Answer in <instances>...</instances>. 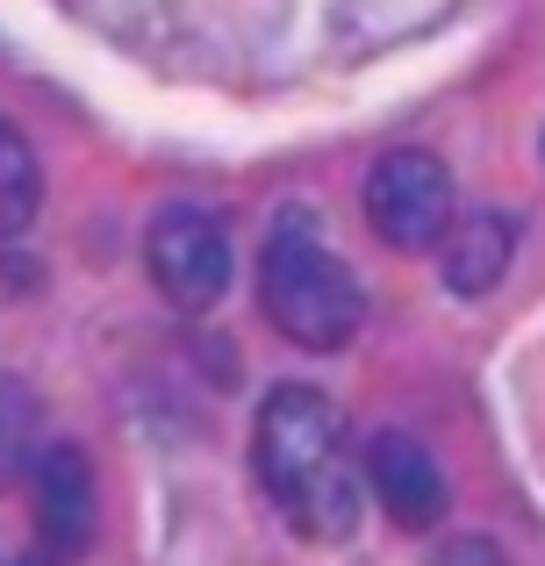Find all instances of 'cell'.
I'll list each match as a JSON object with an SVG mask.
<instances>
[{
    "label": "cell",
    "mask_w": 545,
    "mask_h": 566,
    "mask_svg": "<svg viewBox=\"0 0 545 566\" xmlns=\"http://www.w3.org/2000/svg\"><path fill=\"white\" fill-rule=\"evenodd\" d=\"M22 566H51V559H22Z\"/></svg>",
    "instance_id": "8fae6325"
},
{
    "label": "cell",
    "mask_w": 545,
    "mask_h": 566,
    "mask_svg": "<svg viewBox=\"0 0 545 566\" xmlns=\"http://www.w3.org/2000/svg\"><path fill=\"white\" fill-rule=\"evenodd\" d=\"M431 566H510V559H503L495 538H452V545H438Z\"/></svg>",
    "instance_id": "30bf717a"
},
{
    "label": "cell",
    "mask_w": 545,
    "mask_h": 566,
    "mask_svg": "<svg viewBox=\"0 0 545 566\" xmlns=\"http://www.w3.org/2000/svg\"><path fill=\"white\" fill-rule=\"evenodd\" d=\"M259 302L273 331L302 352H345L366 323V294L352 265L316 237L308 216H280L266 251H259Z\"/></svg>",
    "instance_id": "6da1fadb"
},
{
    "label": "cell",
    "mask_w": 545,
    "mask_h": 566,
    "mask_svg": "<svg viewBox=\"0 0 545 566\" xmlns=\"http://www.w3.org/2000/svg\"><path fill=\"white\" fill-rule=\"evenodd\" d=\"M259 473L280 510H302L337 473V401L323 387H273L259 409Z\"/></svg>",
    "instance_id": "7a4b0ae2"
},
{
    "label": "cell",
    "mask_w": 545,
    "mask_h": 566,
    "mask_svg": "<svg viewBox=\"0 0 545 566\" xmlns=\"http://www.w3.org/2000/svg\"><path fill=\"white\" fill-rule=\"evenodd\" d=\"M510 259H517V222L503 208H467L446 230V244H438V273H446V287L460 302H481V294L503 287Z\"/></svg>",
    "instance_id": "52a82bcc"
},
{
    "label": "cell",
    "mask_w": 545,
    "mask_h": 566,
    "mask_svg": "<svg viewBox=\"0 0 545 566\" xmlns=\"http://www.w3.org/2000/svg\"><path fill=\"white\" fill-rule=\"evenodd\" d=\"M151 280L180 316H201V308L223 302L230 287V237L209 208L172 201L151 216Z\"/></svg>",
    "instance_id": "277c9868"
},
{
    "label": "cell",
    "mask_w": 545,
    "mask_h": 566,
    "mask_svg": "<svg viewBox=\"0 0 545 566\" xmlns=\"http://www.w3.org/2000/svg\"><path fill=\"white\" fill-rule=\"evenodd\" d=\"M43 459V409H36V387L0 374V495L22 488Z\"/></svg>",
    "instance_id": "ba28073f"
},
{
    "label": "cell",
    "mask_w": 545,
    "mask_h": 566,
    "mask_svg": "<svg viewBox=\"0 0 545 566\" xmlns=\"http://www.w3.org/2000/svg\"><path fill=\"white\" fill-rule=\"evenodd\" d=\"M29 481H36V538H43V553L80 559L86 545H94V531H101L94 459H86L72 438H57V444H43V459H36Z\"/></svg>",
    "instance_id": "5b68a950"
},
{
    "label": "cell",
    "mask_w": 545,
    "mask_h": 566,
    "mask_svg": "<svg viewBox=\"0 0 545 566\" xmlns=\"http://www.w3.org/2000/svg\"><path fill=\"white\" fill-rule=\"evenodd\" d=\"M366 488H374V502L402 531H431L446 516V473H438V459L409 430H380L366 444Z\"/></svg>",
    "instance_id": "8992f818"
},
{
    "label": "cell",
    "mask_w": 545,
    "mask_h": 566,
    "mask_svg": "<svg viewBox=\"0 0 545 566\" xmlns=\"http://www.w3.org/2000/svg\"><path fill=\"white\" fill-rule=\"evenodd\" d=\"M43 208V172H36V151L14 123H0V244L22 237Z\"/></svg>",
    "instance_id": "9c48e42d"
},
{
    "label": "cell",
    "mask_w": 545,
    "mask_h": 566,
    "mask_svg": "<svg viewBox=\"0 0 545 566\" xmlns=\"http://www.w3.org/2000/svg\"><path fill=\"white\" fill-rule=\"evenodd\" d=\"M366 222H374V237L395 244V251L446 244V230L460 222L452 216V172L438 166L431 151L374 158V172H366Z\"/></svg>",
    "instance_id": "3957f363"
}]
</instances>
